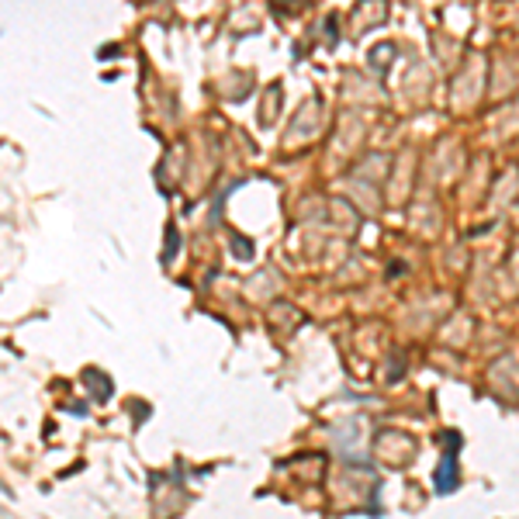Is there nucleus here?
I'll list each match as a JSON object with an SVG mask.
<instances>
[{
    "label": "nucleus",
    "mask_w": 519,
    "mask_h": 519,
    "mask_svg": "<svg viewBox=\"0 0 519 519\" xmlns=\"http://www.w3.org/2000/svg\"><path fill=\"white\" fill-rule=\"evenodd\" d=\"M454 481H457V478H454V454H447L443 464H440V471H436V491L447 495V491L454 488Z\"/></svg>",
    "instance_id": "1"
}]
</instances>
